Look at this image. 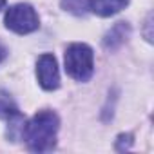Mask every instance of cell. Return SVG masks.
<instances>
[{"label":"cell","instance_id":"1","mask_svg":"<svg viewBox=\"0 0 154 154\" xmlns=\"http://www.w3.org/2000/svg\"><path fill=\"white\" fill-rule=\"evenodd\" d=\"M60 120L53 111H38L22 127V138L26 145L35 152H47L56 143V132Z\"/></svg>","mask_w":154,"mask_h":154},{"label":"cell","instance_id":"2","mask_svg":"<svg viewBox=\"0 0 154 154\" xmlns=\"http://www.w3.org/2000/svg\"><path fill=\"white\" fill-rule=\"evenodd\" d=\"M65 71L76 82H87L94 72V53L87 44H71L65 51Z\"/></svg>","mask_w":154,"mask_h":154},{"label":"cell","instance_id":"3","mask_svg":"<svg viewBox=\"0 0 154 154\" xmlns=\"http://www.w3.org/2000/svg\"><path fill=\"white\" fill-rule=\"evenodd\" d=\"M4 22H6V27H8L9 31L18 33V35L33 33V31H36L38 26H40V20H38L36 11H35L29 4H17V6H11V8L6 11Z\"/></svg>","mask_w":154,"mask_h":154},{"label":"cell","instance_id":"4","mask_svg":"<svg viewBox=\"0 0 154 154\" xmlns=\"http://www.w3.org/2000/svg\"><path fill=\"white\" fill-rule=\"evenodd\" d=\"M36 78H38V84L45 91H54V89L60 87L58 63H56V58L51 53H45L38 58V62H36Z\"/></svg>","mask_w":154,"mask_h":154},{"label":"cell","instance_id":"5","mask_svg":"<svg viewBox=\"0 0 154 154\" xmlns=\"http://www.w3.org/2000/svg\"><path fill=\"white\" fill-rule=\"evenodd\" d=\"M129 0H89V11L98 17H112L125 9Z\"/></svg>","mask_w":154,"mask_h":154},{"label":"cell","instance_id":"6","mask_svg":"<svg viewBox=\"0 0 154 154\" xmlns=\"http://www.w3.org/2000/svg\"><path fill=\"white\" fill-rule=\"evenodd\" d=\"M129 33H131L129 24H127V22H118V24H114V26L107 31V35H105V38H103V45H105L107 49H116V47H120V45L127 40Z\"/></svg>","mask_w":154,"mask_h":154},{"label":"cell","instance_id":"7","mask_svg":"<svg viewBox=\"0 0 154 154\" xmlns=\"http://www.w3.org/2000/svg\"><path fill=\"white\" fill-rule=\"evenodd\" d=\"M15 116H18V109H17L15 102L8 94H0V118L11 120Z\"/></svg>","mask_w":154,"mask_h":154},{"label":"cell","instance_id":"8","mask_svg":"<svg viewBox=\"0 0 154 154\" xmlns=\"http://www.w3.org/2000/svg\"><path fill=\"white\" fill-rule=\"evenodd\" d=\"M62 8L69 13H74V15H85L87 9H89V0H62Z\"/></svg>","mask_w":154,"mask_h":154},{"label":"cell","instance_id":"9","mask_svg":"<svg viewBox=\"0 0 154 154\" xmlns=\"http://www.w3.org/2000/svg\"><path fill=\"white\" fill-rule=\"evenodd\" d=\"M6 56H8V49H6V45L2 42H0V62H2Z\"/></svg>","mask_w":154,"mask_h":154},{"label":"cell","instance_id":"10","mask_svg":"<svg viewBox=\"0 0 154 154\" xmlns=\"http://www.w3.org/2000/svg\"><path fill=\"white\" fill-rule=\"evenodd\" d=\"M4 6H6V0H0V9H2Z\"/></svg>","mask_w":154,"mask_h":154}]
</instances>
